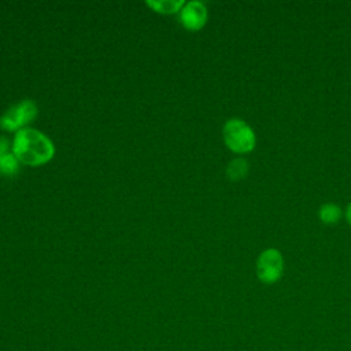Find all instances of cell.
Masks as SVG:
<instances>
[{"label": "cell", "mask_w": 351, "mask_h": 351, "mask_svg": "<svg viewBox=\"0 0 351 351\" xmlns=\"http://www.w3.org/2000/svg\"><path fill=\"white\" fill-rule=\"evenodd\" d=\"M346 217H347V221L348 223L351 225V203L347 206V211H346Z\"/></svg>", "instance_id": "cell-10"}, {"label": "cell", "mask_w": 351, "mask_h": 351, "mask_svg": "<svg viewBox=\"0 0 351 351\" xmlns=\"http://www.w3.org/2000/svg\"><path fill=\"white\" fill-rule=\"evenodd\" d=\"M185 4L184 0H154L147 1V5H149L154 11L160 14H173L181 10V7Z\"/></svg>", "instance_id": "cell-8"}, {"label": "cell", "mask_w": 351, "mask_h": 351, "mask_svg": "<svg viewBox=\"0 0 351 351\" xmlns=\"http://www.w3.org/2000/svg\"><path fill=\"white\" fill-rule=\"evenodd\" d=\"M318 215H319V219L326 223V225H332V223H336L339 219H340V215H341V211H340V207L335 203H325L321 206L319 211H318Z\"/></svg>", "instance_id": "cell-9"}, {"label": "cell", "mask_w": 351, "mask_h": 351, "mask_svg": "<svg viewBox=\"0 0 351 351\" xmlns=\"http://www.w3.org/2000/svg\"><path fill=\"white\" fill-rule=\"evenodd\" d=\"M19 160L12 152V145L5 136H0V174L15 176L19 171Z\"/></svg>", "instance_id": "cell-6"}, {"label": "cell", "mask_w": 351, "mask_h": 351, "mask_svg": "<svg viewBox=\"0 0 351 351\" xmlns=\"http://www.w3.org/2000/svg\"><path fill=\"white\" fill-rule=\"evenodd\" d=\"M248 173V162L243 158H236L229 162L226 167V176L232 181H239L244 178Z\"/></svg>", "instance_id": "cell-7"}, {"label": "cell", "mask_w": 351, "mask_h": 351, "mask_svg": "<svg viewBox=\"0 0 351 351\" xmlns=\"http://www.w3.org/2000/svg\"><path fill=\"white\" fill-rule=\"evenodd\" d=\"M178 12L182 26L189 30H199L207 21V8L204 3L197 0L185 3Z\"/></svg>", "instance_id": "cell-5"}, {"label": "cell", "mask_w": 351, "mask_h": 351, "mask_svg": "<svg viewBox=\"0 0 351 351\" xmlns=\"http://www.w3.org/2000/svg\"><path fill=\"white\" fill-rule=\"evenodd\" d=\"M284 271V258L277 248H267L256 259V276L263 284L278 281Z\"/></svg>", "instance_id": "cell-4"}, {"label": "cell", "mask_w": 351, "mask_h": 351, "mask_svg": "<svg viewBox=\"0 0 351 351\" xmlns=\"http://www.w3.org/2000/svg\"><path fill=\"white\" fill-rule=\"evenodd\" d=\"M38 108L30 99H23L19 103L11 106L1 117L0 126L5 130H19L27 128V125L37 117Z\"/></svg>", "instance_id": "cell-3"}, {"label": "cell", "mask_w": 351, "mask_h": 351, "mask_svg": "<svg viewBox=\"0 0 351 351\" xmlns=\"http://www.w3.org/2000/svg\"><path fill=\"white\" fill-rule=\"evenodd\" d=\"M225 144L237 154L250 152L254 149L256 137L252 128L243 119H228L222 129Z\"/></svg>", "instance_id": "cell-2"}, {"label": "cell", "mask_w": 351, "mask_h": 351, "mask_svg": "<svg viewBox=\"0 0 351 351\" xmlns=\"http://www.w3.org/2000/svg\"><path fill=\"white\" fill-rule=\"evenodd\" d=\"M11 145L18 160L29 166L44 165L55 155L52 140L43 132L29 126L15 133Z\"/></svg>", "instance_id": "cell-1"}]
</instances>
